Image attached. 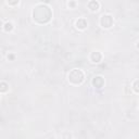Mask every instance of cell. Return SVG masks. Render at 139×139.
I'll return each mask as SVG.
<instances>
[{"label":"cell","mask_w":139,"mask_h":139,"mask_svg":"<svg viewBox=\"0 0 139 139\" xmlns=\"http://www.w3.org/2000/svg\"><path fill=\"white\" fill-rule=\"evenodd\" d=\"M133 88H134V90L136 92H139V81H136L134 83V85H133Z\"/></svg>","instance_id":"cell-9"},{"label":"cell","mask_w":139,"mask_h":139,"mask_svg":"<svg viewBox=\"0 0 139 139\" xmlns=\"http://www.w3.org/2000/svg\"><path fill=\"white\" fill-rule=\"evenodd\" d=\"M75 2H69V7H74Z\"/></svg>","instance_id":"cell-11"},{"label":"cell","mask_w":139,"mask_h":139,"mask_svg":"<svg viewBox=\"0 0 139 139\" xmlns=\"http://www.w3.org/2000/svg\"><path fill=\"white\" fill-rule=\"evenodd\" d=\"M103 84H104V81L101 76H97L92 80V85L97 88H101L102 86H103Z\"/></svg>","instance_id":"cell-4"},{"label":"cell","mask_w":139,"mask_h":139,"mask_svg":"<svg viewBox=\"0 0 139 139\" xmlns=\"http://www.w3.org/2000/svg\"><path fill=\"white\" fill-rule=\"evenodd\" d=\"M76 27L78 29H85L87 28V21L85 19H80L76 21Z\"/></svg>","instance_id":"cell-6"},{"label":"cell","mask_w":139,"mask_h":139,"mask_svg":"<svg viewBox=\"0 0 139 139\" xmlns=\"http://www.w3.org/2000/svg\"><path fill=\"white\" fill-rule=\"evenodd\" d=\"M101 59H102V54L99 52V51H96V52H92L91 54V61L94 63H98L101 61Z\"/></svg>","instance_id":"cell-7"},{"label":"cell","mask_w":139,"mask_h":139,"mask_svg":"<svg viewBox=\"0 0 139 139\" xmlns=\"http://www.w3.org/2000/svg\"><path fill=\"white\" fill-rule=\"evenodd\" d=\"M3 28H4V31H5V32H11L12 29H13V25H12V23L8 22V23H5V24H4Z\"/></svg>","instance_id":"cell-8"},{"label":"cell","mask_w":139,"mask_h":139,"mask_svg":"<svg viewBox=\"0 0 139 139\" xmlns=\"http://www.w3.org/2000/svg\"><path fill=\"white\" fill-rule=\"evenodd\" d=\"M88 8L90 9V11H98L99 8H100V3L98 1H95V0H92V1H89L88 2Z\"/></svg>","instance_id":"cell-5"},{"label":"cell","mask_w":139,"mask_h":139,"mask_svg":"<svg viewBox=\"0 0 139 139\" xmlns=\"http://www.w3.org/2000/svg\"><path fill=\"white\" fill-rule=\"evenodd\" d=\"M84 78H85L84 73L81 70H77V69L73 70L69 74V81L72 84H74V85H80V84H82L84 82Z\"/></svg>","instance_id":"cell-2"},{"label":"cell","mask_w":139,"mask_h":139,"mask_svg":"<svg viewBox=\"0 0 139 139\" xmlns=\"http://www.w3.org/2000/svg\"><path fill=\"white\" fill-rule=\"evenodd\" d=\"M52 17V11L51 9L46 4H38L37 7L34 8L33 11V19L39 24H46L48 23Z\"/></svg>","instance_id":"cell-1"},{"label":"cell","mask_w":139,"mask_h":139,"mask_svg":"<svg viewBox=\"0 0 139 139\" xmlns=\"http://www.w3.org/2000/svg\"><path fill=\"white\" fill-rule=\"evenodd\" d=\"M100 24L103 28H110L113 25V17L110 14H103L100 19Z\"/></svg>","instance_id":"cell-3"},{"label":"cell","mask_w":139,"mask_h":139,"mask_svg":"<svg viewBox=\"0 0 139 139\" xmlns=\"http://www.w3.org/2000/svg\"><path fill=\"white\" fill-rule=\"evenodd\" d=\"M9 5H14V4H19L20 2L19 1H15V2H7Z\"/></svg>","instance_id":"cell-10"}]
</instances>
